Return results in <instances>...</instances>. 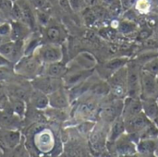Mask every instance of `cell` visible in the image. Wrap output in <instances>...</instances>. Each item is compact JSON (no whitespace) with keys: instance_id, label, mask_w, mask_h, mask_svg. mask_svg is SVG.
<instances>
[{"instance_id":"5bb4252c","label":"cell","mask_w":158,"mask_h":157,"mask_svg":"<svg viewBox=\"0 0 158 157\" xmlns=\"http://www.w3.org/2000/svg\"><path fill=\"white\" fill-rule=\"evenodd\" d=\"M142 111H143L142 99L140 97H133V96L127 95L123 99L121 117L123 118L124 121L130 119L131 118L141 113Z\"/></svg>"},{"instance_id":"ba28073f","label":"cell","mask_w":158,"mask_h":157,"mask_svg":"<svg viewBox=\"0 0 158 157\" xmlns=\"http://www.w3.org/2000/svg\"><path fill=\"white\" fill-rule=\"evenodd\" d=\"M123 99L115 97L105 103L98 110V116L102 122L110 125L117 118L121 116Z\"/></svg>"},{"instance_id":"44dd1931","label":"cell","mask_w":158,"mask_h":157,"mask_svg":"<svg viewBox=\"0 0 158 157\" xmlns=\"http://www.w3.org/2000/svg\"><path fill=\"white\" fill-rule=\"evenodd\" d=\"M21 118L15 115L9 109L6 111L5 109H2L0 111V128L18 130Z\"/></svg>"},{"instance_id":"1f68e13d","label":"cell","mask_w":158,"mask_h":157,"mask_svg":"<svg viewBox=\"0 0 158 157\" xmlns=\"http://www.w3.org/2000/svg\"><path fill=\"white\" fill-rule=\"evenodd\" d=\"M69 1L71 10L74 12H81L89 6L85 0H69Z\"/></svg>"},{"instance_id":"5b68a950","label":"cell","mask_w":158,"mask_h":157,"mask_svg":"<svg viewBox=\"0 0 158 157\" xmlns=\"http://www.w3.org/2000/svg\"><path fill=\"white\" fill-rule=\"evenodd\" d=\"M142 65L137 60H130L127 64V95L141 98Z\"/></svg>"},{"instance_id":"e575fe53","label":"cell","mask_w":158,"mask_h":157,"mask_svg":"<svg viewBox=\"0 0 158 157\" xmlns=\"http://www.w3.org/2000/svg\"><path fill=\"white\" fill-rule=\"evenodd\" d=\"M10 33H11V23L6 21L2 22L0 24V36L2 37L8 36L10 38Z\"/></svg>"},{"instance_id":"b9f144b4","label":"cell","mask_w":158,"mask_h":157,"mask_svg":"<svg viewBox=\"0 0 158 157\" xmlns=\"http://www.w3.org/2000/svg\"><path fill=\"white\" fill-rule=\"evenodd\" d=\"M86 1V3L88 4V5H92V4H94V0H85Z\"/></svg>"},{"instance_id":"ab89813d","label":"cell","mask_w":158,"mask_h":157,"mask_svg":"<svg viewBox=\"0 0 158 157\" xmlns=\"http://www.w3.org/2000/svg\"><path fill=\"white\" fill-rule=\"evenodd\" d=\"M0 94H1V87H0ZM0 101L2 102V104H3V105H6V104H7V101H6V100L2 101V96H1V95H0Z\"/></svg>"},{"instance_id":"ffe728a7","label":"cell","mask_w":158,"mask_h":157,"mask_svg":"<svg viewBox=\"0 0 158 157\" xmlns=\"http://www.w3.org/2000/svg\"><path fill=\"white\" fill-rule=\"evenodd\" d=\"M124 133H126L125 121L123 118L119 116L109 125L108 134H107V143H112L116 142Z\"/></svg>"},{"instance_id":"52a82bcc","label":"cell","mask_w":158,"mask_h":157,"mask_svg":"<svg viewBox=\"0 0 158 157\" xmlns=\"http://www.w3.org/2000/svg\"><path fill=\"white\" fill-rule=\"evenodd\" d=\"M106 81L109 86L110 94L120 99H124L127 96V65L114 72Z\"/></svg>"},{"instance_id":"9a60e30c","label":"cell","mask_w":158,"mask_h":157,"mask_svg":"<svg viewBox=\"0 0 158 157\" xmlns=\"http://www.w3.org/2000/svg\"><path fill=\"white\" fill-rule=\"evenodd\" d=\"M129 61L130 59L128 57H116V58L110 59L100 68L98 74L101 76V78H103V80H106L114 72L125 67Z\"/></svg>"},{"instance_id":"f6af8a7d","label":"cell","mask_w":158,"mask_h":157,"mask_svg":"<svg viewBox=\"0 0 158 157\" xmlns=\"http://www.w3.org/2000/svg\"><path fill=\"white\" fill-rule=\"evenodd\" d=\"M154 123L156 124V127H157V128H158V118H156V121H155Z\"/></svg>"},{"instance_id":"836d02e7","label":"cell","mask_w":158,"mask_h":157,"mask_svg":"<svg viewBox=\"0 0 158 157\" xmlns=\"http://www.w3.org/2000/svg\"><path fill=\"white\" fill-rule=\"evenodd\" d=\"M12 5L13 3L11 0H0V13L10 15Z\"/></svg>"},{"instance_id":"603a6c76","label":"cell","mask_w":158,"mask_h":157,"mask_svg":"<svg viewBox=\"0 0 158 157\" xmlns=\"http://www.w3.org/2000/svg\"><path fill=\"white\" fill-rule=\"evenodd\" d=\"M29 101L31 105L38 110H44L49 106L48 94L38 90H35L31 93L29 96Z\"/></svg>"},{"instance_id":"ac0fdd59","label":"cell","mask_w":158,"mask_h":157,"mask_svg":"<svg viewBox=\"0 0 158 157\" xmlns=\"http://www.w3.org/2000/svg\"><path fill=\"white\" fill-rule=\"evenodd\" d=\"M67 71H68V65H66L62 61H57L54 63L44 64L41 75H45L56 79H63Z\"/></svg>"},{"instance_id":"4dcf8cb0","label":"cell","mask_w":158,"mask_h":157,"mask_svg":"<svg viewBox=\"0 0 158 157\" xmlns=\"http://www.w3.org/2000/svg\"><path fill=\"white\" fill-rule=\"evenodd\" d=\"M118 28H119L120 32L127 34V33H131V32H133V31L136 30L137 26H136V24L133 23L132 21L124 20V21L120 22Z\"/></svg>"},{"instance_id":"d6986e66","label":"cell","mask_w":158,"mask_h":157,"mask_svg":"<svg viewBox=\"0 0 158 157\" xmlns=\"http://www.w3.org/2000/svg\"><path fill=\"white\" fill-rule=\"evenodd\" d=\"M158 147L157 138H143L137 143V155L142 156H154Z\"/></svg>"},{"instance_id":"8d00e7d4","label":"cell","mask_w":158,"mask_h":157,"mask_svg":"<svg viewBox=\"0 0 158 157\" xmlns=\"http://www.w3.org/2000/svg\"><path fill=\"white\" fill-rule=\"evenodd\" d=\"M12 63L0 53V68H8Z\"/></svg>"},{"instance_id":"2e32d148","label":"cell","mask_w":158,"mask_h":157,"mask_svg":"<svg viewBox=\"0 0 158 157\" xmlns=\"http://www.w3.org/2000/svg\"><path fill=\"white\" fill-rule=\"evenodd\" d=\"M72 65L68 66L69 68H80V69H94V68L97 66V60L94 57V56L89 52H81L76 57L71 61Z\"/></svg>"},{"instance_id":"d590c367","label":"cell","mask_w":158,"mask_h":157,"mask_svg":"<svg viewBox=\"0 0 158 157\" xmlns=\"http://www.w3.org/2000/svg\"><path fill=\"white\" fill-rule=\"evenodd\" d=\"M136 7L141 12H147L150 8V3L147 0L136 1Z\"/></svg>"},{"instance_id":"7402d4cb","label":"cell","mask_w":158,"mask_h":157,"mask_svg":"<svg viewBox=\"0 0 158 157\" xmlns=\"http://www.w3.org/2000/svg\"><path fill=\"white\" fill-rule=\"evenodd\" d=\"M19 6L22 15H23V22L28 25L31 29H33L36 24V15L32 9V6L29 2V0H15Z\"/></svg>"},{"instance_id":"d4e9b609","label":"cell","mask_w":158,"mask_h":157,"mask_svg":"<svg viewBox=\"0 0 158 157\" xmlns=\"http://www.w3.org/2000/svg\"><path fill=\"white\" fill-rule=\"evenodd\" d=\"M143 112L153 122L158 118V99H142Z\"/></svg>"},{"instance_id":"cb8c5ba5","label":"cell","mask_w":158,"mask_h":157,"mask_svg":"<svg viewBox=\"0 0 158 157\" xmlns=\"http://www.w3.org/2000/svg\"><path fill=\"white\" fill-rule=\"evenodd\" d=\"M45 37L49 43H59L65 39V32L63 29L57 24H52L45 29Z\"/></svg>"},{"instance_id":"3957f363","label":"cell","mask_w":158,"mask_h":157,"mask_svg":"<svg viewBox=\"0 0 158 157\" xmlns=\"http://www.w3.org/2000/svg\"><path fill=\"white\" fill-rule=\"evenodd\" d=\"M106 149L112 155L131 156L137 155V143L128 133H124L116 142L107 143Z\"/></svg>"},{"instance_id":"83f0119b","label":"cell","mask_w":158,"mask_h":157,"mask_svg":"<svg viewBox=\"0 0 158 157\" xmlns=\"http://www.w3.org/2000/svg\"><path fill=\"white\" fill-rule=\"evenodd\" d=\"M142 69L144 71H147L149 73H152L154 75L158 74V55L152 56L147 61H145L142 65Z\"/></svg>"},{"instance_id":"8992f818","label":"cell","mask_w":158,"mask_h":157,"mask_svg":"<svg viewBox=\"0 0 158 157\" xmlns=\"http://www.w3.org/2000/svg\"><path fill=\"white\" fill-rule=\"evenodd\" d=\"M108 128H106V124L104 122L95 124L91 134L89 135V145L91 148V152L94 154H103L105 151L107 152V134Z\"/></svg>"},{"instance_id":"74e56055","label":"cell","mask_w":158,"mask_h":157,"mask_svg":"<svg viewBox=\"0 0 158 157\" xmlns=\"http://www.w3.org/2000/svg\"><path fill=\"white\" fill-rule=\"evenodd\" d=\"M58 4H59V6L62 7V9H64L65 11H68V12H69V11H72L69 0H59V1H58Z\"/></svg>"},{"instance_id":"7c38bea8","label":"cell","mask_w":158,"mask_h":157,"mask_svg":"<svg viewBox=\"0 0 158 157\" xmlns=\"http://www.w3.org/2000/svg\"><path fill=\"white\" fill-rule=\"evenodd\" d=\"M31 84L35 90L41 91L46 94H50L55 91L65 87L62 79L52 78L45 75H39L31 80Z\"/></svg>"},{"instance_id":"f546056e","label":"cell","mask_w":158,"mask_h":157,"mask_svg":"<svg viewBox=\"0 0 158 157\" xmlns=\"http://www.w3.org/2000/svg\"><path fill=\"white\" fill-rule=\"evenodd\" d=\"M35 13H36V20L43 26H47V24L50 22V16L48 14V10L35 9Z\"/></svg>"},{"instance_id":"f1b7e54d","label":"cell","mask_w":158,"mask_h":157,"mask_svg":"<svg viewBox=\"0 0 158 157\" xmlns=\"http://www.w3.org/2000/svg\"><path fill=\"white\" fill-rule=\"evenodd\" d=\"M83 13V19L87 26H92L97 20V16L93 10V8H89L88 6L81 11Z\"/></svg>"},{"instance_id":"6da1fadb","label":"cell","mask_w":158,"mask_h":157,"mask_svg":"<svg viewBox=\"0 0 158 157\" xmlns=\"http://www.w3.org/2000/svg\"><path fill=\"white\" fill-rule=\"evenodd\" d=\"M44 64H42L32 54L24 55L19 60L14 64L13 70L18 75L28 79L33 80L42 74Z\"/></svg>"},{"instance_id":"277c9868","label":"cell","mask_w":158,"mask_h":157,"mask_svg":"<svg viewBox=\"0 0 158 157\" xmlns=\"http://www.w3.org/2000/svg\"><path fill=\"white\" fill-rule=\"evenodd\" d=\"M153 123L154 122L151 121L142 111L141 113L125 121L126 133H128L137 143L138 141L142 138L143 134Z\"/></svg>"},{"instance_id":"7bdbcfd3","label":"cell","mask_w":158,"mask_h":157,"mask_svg":"<svg viewBox=\"0 0 158 157\" xmlns=\"http://www.w3.org/2000/svg\"><path fill=\"white\" fill-rule=\"evenodd\" d=\"M3 154H4V149H3V148L1 147V145H0V156H2Z\"/></svg>"},{"instance_id":"8fae6325","label":"cell","mask_w":158,"mask_h":157,"mask_svg":"<svg viewBox=\"0 0 158 157\" xmlns=\"http://www.w3.org/2000/svg\"><path fill=\"white\" fill-rule=\"evenodd\" d=\"M0 53L6 56L12 64H15L25 55L24 40H8L0 44Z\"/></svg>"},{"instance_id":"7a4b0ae2","label":"cell","mask_w":158,"mask_h":157,"mask_svg":"<svg viewBox=\"0 0 158 157\" xmlns=\"http://www.w3.org/2000/svg\"><path fill=\"white\" fill-rule=\"evenodd\" d=\"M32 55L42 64H49L62 61L63 50L61 44L59 43H45L43 44H39L33 51Z\"/></svg>"},{"instance_id":"60d3db41","label":"cell","mask_w":158,"mask_h":157,"mask_svg":"<svg viewBox=\"0 0 158 157\" xmlns=\"http://www.w3.org/2000/svg\"><path fill=\"white\" fill-rule=\"evenodd\" d=\"M48 1L53 5V4H58V1L59 0H48Z\"/></svg>"},{"instance_id":"9c48e42d","label":"cell","mask_w":158,"mask_h":157,"mask_svg":"<svg viewBox=\"0 0 158 157\" xmlns=\"http://www.w3.org/2000/svg\"><path fill=\"white\" fill-rule=\"evenodd\" d=\"M33 144L40 154H51L56 147L55 135L48 129L40 130L33 137Z\"/></svg>"},{"instance_id":"4316f807","label":"cell","mask_w":158,"mask_h":157,"mask_svg":"<svg viewBox=\"0 0 158 157\" xmlns=\"http://www.w3.org/2000/svg\"><path fill=\"white\" fill-rule=\"evenodd\" d=\"M7 103H8L9 110L12 111L15 115L19 117L21 119L25 117L27 106L23 99H20L18 97H12Z\"/></svg>"},{"instance_id":"ee69618b","label":"cell","mask_w":158,"mask_h":157,"mask_svg":"<svg viewBox=\"0 0 158 157\" xmlns=\"http://www.w3.org/2000/svg\"><path fill=\"white\" fill-rule=\"evenodd\" d=\"M2 15H3V14H1V13H0V24H1L2 22H4V20H3V18H2Z\"/></svg>"},{"instance_id":"d6a6232c","label":"cell","mask_w":158,"mask_h":157,"mask_svg":"<svg viewBox=\"0 0 158 157\" xmlns=\"http://www.w3.org/2000/svg\"><path fill=\"white\" fill-rule=\"evenodd\" d=\"M29 2L34 7V9L49 10L52 6V4L48 0H29Z\"/></svg>"},{"instance_id":"4fadbf2b","label":"cell","mask_w":158,"mask_h":157,"mask_svg":"<svg viewBox=\"0 0 158 157\" xmlns=\"http://www.w3.org/2000/svg\"><path fill=\"white\" fill-rule=\"evenodd\" d=\"M21 134L18 130L0 128V145L5 150H13L19 146Z\"/></svg>"},{"instance_id":"bcb514c9","label":"cell","mask_w":158,"mask_h":157,"mask_svg":"<svg viewBox=\"0 0 158 157\" xmlns=\"http://www.w3.org/2000/svg\"><path fill=\"white\" fill-rule=\"evenodd\" d=\"M156 78H157V80H158V74H157V75H156Z\"/></svg>"},{"instance_id":"30bf717a","label":"cell","mask_w":158,"mask_h":157,"mask_svg":"<svg viewBox=\"0 0 158 157\" xmlns=\"http://www.w3.org/2000/svg\"><path fill=\"white\" fill-rule=\"evenodd\" d=\"M141 99H158V80L156 75L142 69Z\"/></svg>"},{"instance_id":"e0dca14e","label":"cell","mask_w":158,"mask_h":157,"mask_svg":"<svg viewBox=\"0 0 158 157\" xmlns=\"http://www.w3.org/2000/svg\"><path fill=\"white\" fill-rule=\"evenodd\" d=\"M49 98V106L54 109H66L69 105V94L66 93L64 87L55 91L54 93L48 94Z\"/></svg>"},{"instance_id":"f35d334b","label":"cell","mask_w":158,"mask_h":157,"mask_svg":"<svg viewBox=\"0 0 158 157\" xmlns=\"http://www.w3.org/2000/svg\"><path fill=\"white\" fill-rule=\"evenodd\" d=\"M120 3L123 8L128 9L131 8L134 5V3H136V0H120Z\"/></svg>"},{"instance_id":"484cf974","label":"cell","mask_w":158,"mask_h":157,"mask_svg":"<svg viewBox=\"0 0 158 157\" xmlns=\"http://www.w3.org/2000/svg\"><path fill=\"white\" fill-rule=\"evenodd\" d=\"M31 28L23 22L20 21H14L11 23V33H10V40L13 41H19L24 40V37L29 35V30Z\"/></svg>"}]
</instances>
